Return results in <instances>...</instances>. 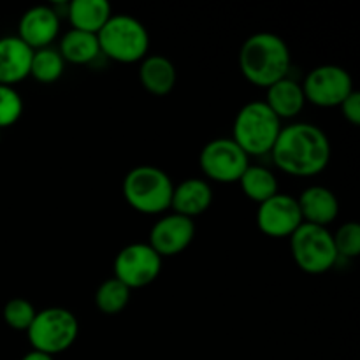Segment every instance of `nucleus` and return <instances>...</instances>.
Listing matches in <instances>:
<instances>
[{
  "mask_svg": "<svg viewBox=\"0 0 360 360\" xmlns=\"http://www.w3.org/2000/svg\"><path fill=\"white\" fill-rule=\"evenodd\" d=\"M338 257L357 259L360 255V225L357 221H347L333 234Z\"/></svg>",
  "mask_w": 360,
  "mask_h": 360,
  "instance_id": "a878e982",
  "label": "nucleus"
},
{
  "mask_svg": "<svg viewBox=\"0 0 360 360\" xmlns=\"http://www.w3.org/2000/svg\"><path fill=\"white\" fill-rule=\"evenodd\" d=\"M250 165V157L232 141V137H218L200 150L199 167L206 181H239Z\"/></svg>",
  "mask_w": 360,
  "mask_h": 360,
  "instance_id": "6e6552de",
  "label": "nucleus"
},
{
  "mask_svg": "<svg viewBox=\"0 0 360 360\" xmlns=\"http://www.w3.org/2000/svg\"><path fill=\"white\" fill-rule=\"evenodd\" d=\"M23 98L14 86L0 84V130L13 127L23 115Z\"/></svg>",
  "mask_w": 360,
  "mask_h": 360,
  "instance_id": "393cba45",
  "label": "nucleus"
},
{
  "mask_svg": "<svg viewBox=\"0 0 360 360\" xmlns=\"http://www.w3.org/2000/svg\"><path fill=\"white\" fill-rule=\"evenodd\" d=\"M274 165L294 178H313L326 171L333 155L327 134L319 125L295 122L283 127L271 150Z\"/></svg>",
  "mask_w": 360,
  "mask_h": 360,
  "instance_id": "f257e3e1",
  "label": "nucleus"
},
{
  "mask_svg": "<svg viewBox=\"0 0 360 360\" xmlns=\"http://www.w3.org/2000/svg\"><path fill=\"white\" fill-rule=\"evenodd\" d=\"M21 360H55V357H51V355H46V354H41V352H28L27 355H23Z\"/></svg>",
  "mask_w": 360,
  "mask_h": 360,
  "instance_id": "cd10ccee",
  "label": "nucleus"
},
{
  "mask_svg": "<svg viewBox=\"0 0 360 360\" xmlns=\"http://www.w3.org/2000/svg\"><path fill=\"white\" fill-rule=\"evenodd\" d=\"M295 199H297L304 224L329 227L333 221H336L338 214H340V200H338L336 193L327 186H308Z\"/></svg>",
  "mask_w": 360,
  "mask_h": 360,
  "instance_id": "4468645a",
  "label": "nucleus"
},
{
  "mask_svg": "<svg viewBox=\"0 0 360 360\" xmlns=\"http://www.w3.org/2000/svg\"><path fill=\"white\" fill-rule=\"evenodd\" d=\"M60 18L53 7L35 6L25 11L18 23V37L32 49L49 48L51 42L58 37Z\"/></svg>",
  "mask_w": 360,
  "mask_h": 360,
  "instance_id": "ddd939ff",
  "label": "nucleus"
},
{
  "mask_svg": "<svg viewBox=\"0 0 360 360\" xmlns=\"http://www.w3.org/2000/svg\"><path fill=\"white\" fill-rule=\"evenodd\" d=\"M97 39L101 53L118 63L143 62L150 51L146 27L129 14H112L101 28Z\"/></svg>",
  "mask_w": 360,
  "mask_h": 360,
  "instance_id": "39448f33",
  "label": "nucleus"
},
{
  "mask_svg": "<svg viewBox=\"0 0 360 360\" xmlns=\"http://www.w3.org/2000/svg\"><path fill=\"white\" fill-rule=\"evenodd\" d=\"M139 81L148 94L164 97L174 90L176 81H178V70L167 56L148 55L141 62Z\"/></svg>",
  "mask_w": 360,
  "mask_h": 360,
  "instance_id": "a211bd4d",
  "label": "nucleus"
},
{
  "mask_svg": "<svg viewBox=\"0 0 360 360\" xmlns=\"http://www.w3.org/2000/svg\"><path fill=\"white\" fill-rule=\"evenodd\" d=\"M32 350L46 355L63 354L76 343L79 336V322L70 309L53 306L37 311L27 330Z\"/></svg>",
  "mask_w": 360,
  "mask_h": 360,
  "instance_id": "423d86ee",
  "label": "nucleus"
},
{
  "mask_svg": "<svg viewBox=\"0 0 360 360\" xmlns=\"http://www.w3.org/2000/svg\"><path fill=\"white\" fill-rule=\"evenodd\" d=\"M195 238V224L192 218L169 213L155 221L150 231L148 245L158 253L162 260L185 252Z\"/></svg>",
  "mask_w": 360,
  "mask_h": 360,
  "instance_id": "f8f14e48",
  "label": "nucleus"
},
{
  "mask_svg": "<svg viewBox=\"0 0 360 360\" xmlns=\"http://www.w3.org/2000/svg\"><path fill=\"white\" fill-rule=\"evenodd\" d=\"M288 239L295 266L306 274L327 273L340 259L333 234L327 227L302 224Z\"/></svg>",
  "mask_w": 360,
  "mask_h": 360,
  "instance_id": "0eeeda50",
  "label": "nucleus"
},
{
  "mask_svg": "<svg viewBox=\"0 0 360 360\" xmlns=\"http://www.w3.org/2000/svg\"><path fill=\"white\" fill-rule=\"evenodd\" d=\"M127 204L141 214H162L171 210L174 183L167 172L155 165H137L122 183Z\"/></svg>",
  "mask_w": 360,
  "mask_h": 360,
  "instance_id": "7ed1b4c3",
  "label": "nucleus"
},
{
  "mask_svg": "<svg viewBox=\"0 0 360 360\" xmlns=\"http://www.w3.org/2000/svg\"><path fill=\"white\" fill-rule=\"evenodd\" d=\"M341 115L347 120L348 123H352L354 127L360 125V94L359 91H352L340 105Z\"/></svg>",
  "mask_w": 360,
  "mask_h": 360,
  "instance_id": "bb28decb",
  "label": "nucleus"
},
{
  "mask_svg": "<svg viewBox=\"0 0 360 360\" xmlns=\"http://www.w3.org/2000/svg\"><path fill=\"white\" fill-rule=\"evenodd\" d=\"M239 186L250 200L257 204L266 202L278 193V178L271 169L262 165H248L239 178Z\"/></svg>",
  "mask_w": 360,
  "mask_h": 360,
  "instance_id": "412c9836",
  "label": "nucleus"
},
{
  "mask_svg": "<svg viewBox=\"0 0 360 360\" xmlns=\"http://www.w3.org/2000/svg\"><path fill=\"white\" fill-rule=\"evenodd\" d=\"M35 315H37V309L34 308V304L30 301H27L23 297L11 299V301L6 302V306L2 309L6 326L13 330H25V333L32 326Z\"/></svg>",
  "mask_w": 360,
  "mask_h": 360,
  "instance_id": "b1692460",
  "label": "nucleus"
},
{
  "mask_svg": "<svg viewBox=\"0 0 360 360\" xmlns=\"http://www.w3.org/2000/svg\"><path fill=\"white\" fill-rule=\"evenodd\" d=\"M266 105L280 120H292L299 116L304 109L306 98L301 83L292 77H283L267 88Z\"/></svg>",
  "mask_w": 360,
  "mask_h": 360,
  "instance_id": "f3484780",
  "label": "nucleus"
},
{
  "mask_svg": "<svg viewBox=\"0 0 360 360\" xmlns=\"http://www.w3.org/2000/svg\"><path fill=\"white\" fill-rule=\"evenodd\" d=\"M58 51L62 55L63 62L74 63V65H88V63L95 62L101 55L97 35L74 30V28H70L63 35L62 41H60Z\"/></svg>",
  "mask_w": 360,
  "mask_h": 360,
  "instance_id": "aec40b11",
  "label": "nucleus"
},
{
  "mask_svg": "<svg viewBox=\"0 0 360 360\" xmlns=\"http://www.w3.org/2000/svg\"><path fill=\"white\" fill-rule=\"evenodd\" d=\"M292 53L287 42L273 32H257L239 49V70L246 81L259 88H269L288 76Z\"/></svg>",
  "mask_w": 360,
  "mask_h": 360,
  "instance_id": "f03ea898",
  "label": "nucleus"
},
{
  "mask_svg": "<svg viewBox=\"0 0 360 360\" xmlns=\"http://www.w3.org/2000/svg\"><path fill=\"white\" fill-rule=\"evenodd\" d=\"M301 86L306 102L319 108H340L354 91V79L347 69L327 63L309 70Z\"/></svg>",
  "mask_w": 360,
  "mask_h": 360,
  "instance_id": "1a4fd4ad",
  "label": "nucleus"
},
{
  "mask_svg": "<svg viewBox=\"0 0 360 360\" xmlns=\"http://www.w3.org/2000/svg\"><path fill=\"white\" fill-rule=\"evenodd\" d=\"M65 70V62L58 49L42 48L34 51L30 63V76L42 84H51L62 77Z\"/></svg>",
  "mask_w": 360,
  "mask_h": 360,
  "instance_id": "5701e85b",
  "label": "nucleus"
},
{
  "mask_svg": "<svg viewBox=\"0 0 360 360\" xmlns=\"http://www.w3.org/2000/svg\"><path fill=\"white\" fill-rule=\"evenodd\" d=\"M34 51L18 35L0 37V84L14 86L30 76Z\"/></svg>",
  "mask_w": 360,
  "mask_h": 360,
  "instance_id": "2eb2a0df",
  "label": "nucleus"
},
{
  "mask_svg": "<svg viewBox=\"0 0 360 360\" xmlns=\"http://www.w3.org/2000/svg\"><path fill=\"white\" fill-rule=\"evenodd\" d=\"M304 224L299 210L297 199L288 193H280L259 204L257 210V227L267 238H290Z\"/></svg>",
  "mask_w": 360,
  "mask_h": 360,
  "instance_id": "9b49d317",
  "label": "nucleus"
},
{
  "mask_svg": "<svg viewBox=\"0 0 360 360\" xmlns=\"http://www.w3.org/2000/svg\"><path fill=\"white\" fill-rule=\"evenodd\" d=\"M281 120L262 101H253L243 105L234 118L232 141L248 157L269 155L280 136Z\"/></svg>",
  "mask_w": 360,
  "mask_h": 360,
  "instance_id": "20e7f679",
  "label": "nucleus"
},
{
  "mask_svg": "<svg viewBox=\"0 0 360 360\" xmlns=\"http://www.w3.org/2000/svg\"><path fill=\"white\" fill-rule=\"evenodd\" d=\"M0 139H2V136H0Z\"/></svg>",
  "mask_w": 360,
  "mask_h": 360,
  "instance_id": "c85d7f7f",
  "label": "nucleus"
},
{
  "mask_svg": "<svg viewBox=\"0 0 360 360\" xmlns=\"http://www.w3.org/2000/svg\"><path fill=\"white\" fill-rule=\"evenodd\" d=\"M130 292L132 290L120 280H116L115 276L108 278L98 285L97 292H95V306L104 315H120L129 306Z\"/></svg>",
  "mask_w": 360,
  "mask_h": 360,
  "instance_id": "4be33fe9",
  "label": "nucleus"
},
{
  "mask_svg": "<svg viewBox=\"0 0 360 360\" xmlns=\"http://www.w3.org/2000/svg\"><path fill=\"white\" fill-rule=\"evenodd\" d=\"M74 30L97 35L112 16L111 4L108 0H72L67 9Z\"/></svg>",
  "mask_w": 360,
  "mask_h": 360,
  "instance_id": "6ab92c4d",
  "label": "nucleus"
},
{
  "mask_svg": "<svg viewBox=\"0 0 360 360\" xmlns=\"http://www.w3.org/2000/svg\"><path fill=\"white\" fill-rule=\"evenodd\" d=\"M115 278L130 290L153 283L162 273V259L148 243H132L115 259Z\"/></svg>",
  "mask_w": 360,
  "mask_h": 360,
  "instance_id": "9d476101",
  "label": "nucleus"
},
{
  "mask_svg": "<svg viewBox=\"0 0 360 360\" xmlns=\"http://www.w3.org/2000/svg\"><path fill=\"white\" fill-rule=\"evenodd\" d=\"M213 202V188L204 178L183 179L174 185L171 199L172 213L186 218H195L206 213Z\"/></svg>",
  "mask_w": 360,
  "mask_h": 360,
  "instance_id": "dca6fc26",
  "label": "nucleus"
}]
</instances>
